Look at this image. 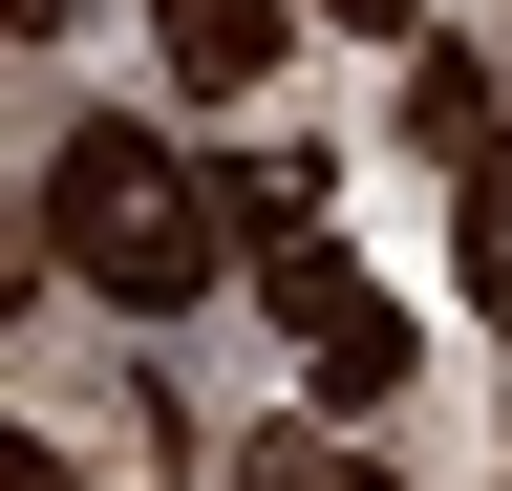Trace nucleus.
<instances>
[{
    "mask_svg": "<svg viewBox=\"0 0 512 491\" xmlns=\"http://www.w3.org/2000/svg\"><path fill=\"white\" fill-rule=\"evenodd\" d=\"M43 257L86 278V299H128V321H171V299L235 257V214H214V150H171L150 107L64 129V171H43Z\"/></svg>",
    "mask_w": 512,
    "mask_h": 491,
    "instance_id": "f257e3e1",
    "label": "nucleus"
},
{
    "mask_svg": "<svg viewBox=\"0 0 512 491\" xmlns=\"http://www.w3.org/2000/svg\"><path fill=\"white\" fill-rule=\"evenodd\" d=\"M256 278H278V342H299V385L320 406H384V385H406V299H384V278H342V235H299V257H256Z\"/></svg>",
    "mask_w": 512,
    "mask_h": 491,
    "instance_id": "f03ea898",
    "label": "nucleus"
},
{
    "mask_svg": "<svg viewBox=\"0 0 512 491\" xmlns=\"http://www.w3.org/2000/svg\"><path fill=\"white\" fill-rule=\"evenodd\" d=\"M278 43H299V0H171V86H278Z\"/></svg>",
    "mask_w": 512,
    "mask_h": 491,
    "instance_id": "7ed1b4c3",
    "label": "nucleus"
},
{
    "mask_svg": "<svg viewBox=\"0 0 512 491\" xmlns=\"http://www.w3.org/2000/svg\"><path fill=\"white\" fill-rule=\"evenodd\" d=\"M406 129H427V150H512V107H491V65L427 43V65H406Z\"/></svg>",
    "mask_w": 512,
    "mask_h": 491,
    "instance_id": "20e7f679",
    "label": "nucleus"
},
{
    "mask_svg": "<svg viewBox=\"0 0 512 491\" xmlns=\"http://www.w3.org/2000/svg\"><path fill=\"white\" fill-rule=\"evenodd\" d=\"M235 491H384V470H320L299 427H278V449H235Z\"/></svg>",
    "mask_w": 512,
    "mask_h": 491,
    "instance_id": "39448f33",
    "label": "nucleus"
},
{
    "mask_svg": "<svg viewBox=\"0 0 512 491\" xmlns=\"http://www.w3.org/2000/svg\"><path fill=\"white\" fill-rule=\"evenodd\" d=\"M0 491H64V449H43V427H0Z\"/></svg>",
    "mask_w": 512,
    "mask_h": 491,
    "instance_id": "423d86ee",
    "label": "nucleus"
},
{
    "mask_svg": "<svg viewBox=\"0 0 512 491\" xmlns=\"http://www.w3.org/2000/svg\"><path fill=\"white\" fill-rule=\"evenodd\" d=\"M320 22H363V43H406V22H427V0H320Z\"/></svg>",
    "mask_w": 512,
    "mask_h": 491,
    "instance_id": "0eeeda50",
    "label": "nucleus"
},
{
    "mask_svg": "<svg viewBox=\"0 0 512 491\" xmlns=\"http://www.w3.org/2000/svg\"><path fill=\"white\" fill-rule=\"evenodd\" d=\"M22 22H86V0H22Z\"/></svg>",
    "mask_w": 512,
    "mask_h": 491,
    "instance_id": "6e6552de",
    "label": "nucleus"
}]
</instances>
